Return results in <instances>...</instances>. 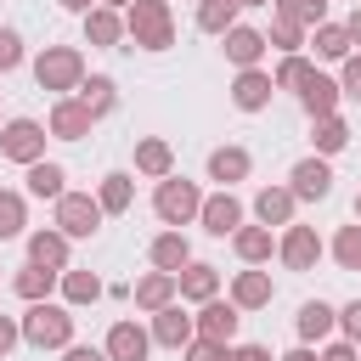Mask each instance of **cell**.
<instances>
[{
    "mask_svg": "<svg viewBox=\"0 0 361 361\" xmlns=\"http://www.w3.org/2000/svg\"><path fill=\"white\" fill-rule=\"evenodd\" d=\"M175 282H180V305H203V299H214V293H220V271H214L209 259L180 265V271H175Z\"/></svg>",
    "mask_w": 361,
    "mask_h": 361,
    "instance_id": "obj_26",
    "label": "cell"
},
{
    "mask_svg": "<svg viewBox=\"0 0 361 361\" xmlns=\"http://www.w3.org/2000/svg\"><path fill=\"white\" fill-rule=\"evenodd\" d=\"M17 344H23V322H17V316H0V361H6Z\"/></svg>",
    "mask_w": 361,
    "mask_h": 361,
    "instance_id": "obj_45",
    "label": "cell"
},
{
    "mask_svg": "<svg viewBox=\"0 0 361 361\" xmlns=\"http://www.w3.org/2000/svg\"><path fill=\"white\" fill-rule=\"evenodd\" d=\"M344 28H350V45H361V6H355V11L344 17Z\"/></svg>",
    "mask_w": 361,
    "mask_h": 361,
    "instance_id": "obj_50",
    "label": "cell"
},
{
    "mask_svg": "<svg viewBox=\"0 0 361 361\" xmlns=\"http://www.w3.org/2000/svg\"><path fill=\"white\" fill-rule=\"evenodd\" d=\"M62 288V271H51V265H17V276H11V293L23 299V305H39V299H51Z\"/></svg>",
    "mask_w": 361,
    "mask_h": 361,
    "instance_id": "obj_22",
    "label": "cell"
},
{
    "mask_svg": "<svg viewBox=\"0 0 361 361\" xmlns=\"http://www.w3.org/2000/svg\"><path fill=\"white\" fill-rule=\"evenodd\" d=\"M243 197L231 192V186H220V192H203V209H197V226L209 231V237H231L237 226H243Z\"/></svg>",
    "mask_w": 361,
    "mask_h": 361,
    "instance_id": "obj_8",
    "label": "cell"
},
{
    "mask_svg": "<svg viewBox=\"0 0 361 361\" xmlns=\"http://www.w3.org/2000/svg\"><path fill=\"white\" fill-rule=\"evenodd\" d=\"M96 203H102L107 214H124V209L135 203V175H130V169L102 175V180H96Z\"/></svg>",
    "mask_w": 361,
    "mask_h": 361,
    "instance_id": "obj_29",
    "label": "cell"
},
{
    "mask_svg": "<svg viewBox=\"0 0 361 361\" xmlns=\"http://www.w3.org/2000/svg\"><path fill=\"white\" fill-rule=\"evenodd\" d=\"M73 96H79V102H85V107H90L96 118H107V113H118V85H113L107 73H85V85H79Z\"/></svg>",
    "mask_w": 361,
    "mask_h": 361,
    "instance_id": "obj_31",
    "label": "cell"
},
{
    "mask_svg": "<svg viewBox=\"0 0 361 361\" xmlns=\"http://www.w3.org/2000/svg\"><path fill=\"white\" fill-rule=\"evenodd\" d=\"M288 186H293L299 203H322V197H333V164L322 152H310V158H299L288 169Z\"/></svg>",
    "mask_w": 361,
    "mask_h": 361,
    "instance_id": "obj_10",
    "label": "cell"
},
{
    "mask_svg": "<svg viewBox=\"0 0 361 361\" xmlns=\"http://www.w3.org/2000/svg\"><path fill=\"white\" fill-rule=\"evenodd\" d=\"M130 299H135V310H164V305H175L180 299V282H175V271H147V276H135L130 282Z\"/></svg>",
    "mask_w": 361,
    "mask_h": 361,
    "instance_id": "obj_20",
    "label": "cell"
},
{
    "mask_svg": "<svg viewBox=\"0 0 361 361\" xmlns=\"http://www.w3.org/2000/svg\"><path fill=\"white\" fill-rule=\"evenodd\" d=\"M45 130H51V141H85V135L96 130V113H90L79 96H56V102H51Z\"/></svg>",
    "mask_w": 361,
    "mask_h": 361,
    "instance_id": "obj_9",
    "label": "cell"
},
{
    "mask_svg": "<svg viewBox=\"0 0 361 361\" xmlns=\"http://www.w3.org/2000/svg\"><path fill=\"white\" fill-rule=\"evenodd\" d=\"M276 361H322V350H316V344H293V350L276 355Z\"/></svg>",
    "mask_w": 361,
    "mask_h": 361,
    "instance_id": "obj_49",
    "label": "cell"
},
{
    "mask_svg": "<svg viewBox=\"0 0 361 361\" xmlns=\"http://www.w3.org/2000/svg\"><path fill=\"white\" fill-rule=\"evenodd\" d=\"M248 169H254V152H248V147H237V141H226V147H214V152H209V180H220V186L248 180Z\"/></svg>",
    "mask_w": 361,
    "mask_h": 361,
    "instance_id": "obj_23",
    "label": "cell"
},
{
    "mask_svg": "<svg viewBox=\"0 0 361 361\" xmlns=\"http://www.w3.org/2000/svg\"><path fill=\"white\" fill-rule=\"evenodd\" d=\"M293 327H299V344H327L333 327H338V305H327V299H305L299 316H293Z\"/></svg>",
    "mask_w": 361,
    "mask_h": 361,
    "instance_id": "obj_21",
    "label": "cell"
},
{
    "mask_svg": "<svg viewBox=\"0 0 361 361\" xmlns=\"http://www.w3.org/2000/svg\"><path fill=\"white\" fill-rule=\"evenodd\" d=\"M124 45H135V51H169L175 45V11H169V0H130L124 6Z\"/></svg>",
    "mask_w": 361,
    "mask_h": 361,
    "instance_id": "obj_1",
    "label": "cell"
},
{
    "mask_svg": "<svg viewBox=\"0 0 361 361\" xmlns=\"http://www.w3.org/2000/svg\"><path fill=\"white\" fill-rule=\"evenodd\" d=\"M355 220H361V192H355Z\"/></svg>",
    "mask_w": 361,
    "mask_h": 361,
    "instance_id": "obj_54",
    "label": "cell"
},
{
    "mask_svg": "<svg viewBox=\"0 0 361 361\" xmlns=\"http://www.w3.org/2000/svg\"><path fill=\"white\" fill-rule=\"evenodd\" d=\"M322 254H327V243H322L316 226H299V220L282 226V237H276V259H282L288 271H316Z\"/></svg>",
    "mask_w": 361,
    "mask_h": 361,
    "instance_id": "obj_7",
    "label": "cell"
},
{
    "mask_svg": "<svg viewBox=\"0 0 361 361\" xmlns=\"http://www.w3.org/2000/svg\"><path fill=\"white\" fill-rule=\"evenodd\" d=\"M102 350H107V361H147V355H152V327H141V322H113L107 338H102Z\"/></svg>",
    "mask_w": 361,
    "mask_h": 361,
    "instance_id": "obj_15",
    "label": "cell"
},
{
    "mask_svg": "<svg viewBox=\"0 0 361 361\" xmlns=\"http://www.w3.org/2000/svg\"><path fill=\"white\" fill-rule=\"evenodd\" d=\"M310 51H316L322 62H344L355 45H350V28H344V23H316V28H310Z\"/></svg>",
    "mask_w": 361,
    "mask_h": 361,
    "instance_id": "obj_30",
    "label": "cell"
},
{
    "mask_svg": "<svg viewBox=\"0 0 361 361\" xmlns=\"http://www.w3.org/2000/svg\"><path fill=\"white\" fill-rule=\"evenodd\" d=\"M135 175H147V180L175 175V147H169L164 135H141V141H135Z\"/></svg>",
    "mask_w": 361,
    "mask_h": 361,
    "instance_id": "obj_27",
    "label": "cell"
},
{
    "mask_svg": "<svg viewBox=\"0 0 361 361\" xmlns=\"http://www.w3.org/2000/svg\"><path fill=\"white\" fill-rule=\"evenodd\" d=\"M327 254L338 259V271H361V220L338 226V231H333V243H327Z\"/></svg>",
    "mask_w": 361,
    "mask_h": 361,
    "instance_id": "obj_36",
    "label": "cell"
},
{
    "mask_svg": "<svg viewBox=\"0 0 361 361\" xmlns=\"http://www.w3.org/2000/svg\"><path fill=\"white\" fill-rule=\"evenodd\" d=\"M237 6H243V11H254V6H271V0H237Z\"/></svg>",
    "mask_w": 361,
    "mask_h": 361,
    "instance_id": "obj_52",
    "label": "cell"
},
{
    "mask_svg": "<svg viewBox=\"0 0 361 361\" xmlns=\"http://www.w3.org/2000/svg\"><path fill=\"white\" fill-rule=\"evenodd\" d=\"M220 51H226V62H231V68H259V56L271 51V39H265V28L237 23V28H226V34H220Z\"/></svg>",
    "mask_w": 361,
    "mask_h": 361,
    "instance_id": "obj_17",
    "label": "cell"
},
{
    "mask_svg": "<svg viewBox=\"0 0 361 361\" xmlns=\"http://www.w3.org/2000/svg\"><path fill=\"white\" fill-rule=\"evenodd\" d=\"M226 361H276V355H271L265 344H231V350H226Z\"/></svg>",
    "mask_w": 361,
    "mask_h": 361,
    "instance_id": "obj_47",
    "label": "cell"
},
{
    "mask_svg": "<svg viewBox=\"0 0 361 361\" xmlns=\"http://www.w3.org/2000/svg\"><path fill=\"white\" fill-rule=\"evenodd\" d=\"M293 209H299L293 186H259L254 192V220L259 226H293Z\"/></svg>",
    "mask_w": 361,
    "mask_h": 361,
    "instance_id": "obj_24",
    "label": "cell"
},
{
    "mask_svg": "<svg viewBox=\"0 0 361 361\" xmlns=\"http://www.w3.org/2000/svg\"><path fill=\"white\" fill-rule=\"evenodd\" d=\"M45 141H51V130L39 124V118H6L0 124V158H11V164H39L45 158Z\"/></svg>",
    "mask_w": 361,
    "mask_h": 361,
    "instance_id": "obj_6",
    "label": "cell"
},
{
    "mask_svg": "<svg viewBox=\"0 0 361 361\" xmlns=\"http://www.w3.org/2000/svg\"><path fill=\"white\" fill-rule=\"evenodd\" d=\"M51 209H56V220H51V226H62L73 243L96 237V231H102V220H107V209L96 203V192H62Z\"/></svg>",
    "mask_w": 361,
    "mask_h": 361,
    "instance_id": "obj_5",
    "label": "cell"
},
{
    "mask_svg": "<svg viewBox=\"0 0 361 361\" xmlns=\"http://www.w3.org/2000/svg\"><path fill=\"white\" fill-rule=\"evenodd\" d=\"M102 6H113V11H124V6H130V0H102Z\"/></svg>",
    "mask_w": 361,
    "mask_h": 361,
    "instance_id": "obj_53",
    "label": "cell"
},
{
    "mask_svg": "<svg viewBox=\"0 0 361 361\" xmlns=\"http://www.w3.org/2000/svg\"><path fill=\"white\" fill-rule=\"evenodd\" d=\"M147 327H152V344H164V350H186V344L197 338V316H186V310H180V299H175V305H164V310H152V316H147Z\"/></svg>",
    "mask_w": 361,
    "mask_h": 361,
    "instance_id": "obj_11",
    "label": "cell"
},
{
    "mask_svg": "<svg viewBox=\"0 0 361 361\" xmlns=\"http://www.w3.org/2000/svg\"><path fill=\"white\" fill-rule=\"evenodd\" d=\"M310 73H316V62H310L305 51H288V56L276 62V73H271V79H276V90H293V96H299V85H305Z\"/></svg>",
    "mask_w": 361,
    "mask_h": 361,
    "instance_id": "obj_39",
    "label": "cell"
},
{
    "mask_svg": "<svg viewBox=\"0 0 361 361\" xmlns=\"http://www.w3.org/2000/svg\"><path fill=\"white\" fill-rule=\"evenodd\" d=\"M310 141H316V152H322V158H333V152H344V147H350V124H344L338 113H333V118H316V124H310Z\"/></svg>",
    "mask_w": 361,
    "mask_h": 361,
    "instance_id": "obj_38",
    "label": "cell"
},
{
    "mask_svg": "<svg viewBox=\"0 0 361 361\" xmlns=\"http://www.w3.org/2000/svg\"><path fill=\"white\" fill-rule=\"evenodd\" d=\"M338 102H344V90H338V79H333V73H322V68L299 85V107H305V118H310V124H316V118H333V113H338Z\"/></svg>",
    "mask_w": 361,
    "mask_h": 361,
    "instance_id": "obj_18",
    "label": "cell"
},
{
    "mask_svg": "<svg viewBox=\"0 0 361 361\" xmlns=\"http://www.w3.org/2000/svg\"><path fill=\"white\" fill-rule=\"evenodd\" d=\"M23 34L17 28H0V73H11V68H23Z\"/></svg>",
    "mask_w": 361,
    "mask_h": 361,
    "instance_id": "obj_41",
    "label": "cell"
},
{
    "mask_svg": "<svg viewBox=\"0 0 361 361\" xmlns=\"http://www.w3.org/2000/svg\"><path fill=\"white\" fill-rule=\"evenodd\" d=\"M322 361H361V344H350V338H327V344H322Z\"/></svg>",
    "mask_w": 361,
    "mask_h": 361,
    "instance_id": "obj_46",
    "label": "cell"
},
{
    "mask_svg": "<svg viewBox=\"0 0 361 361\" xmlns=\"http://www.w3.org/2000/svg\"><path fill=\"white\" fill-rule=\"evenodd\" d=\"M338 90H344L350 102H361V51H350V56L338 62Z\"/></svg>",
    "mask_w": 361,
    "mask_h": 361,
    "instance_id": "obj_42",
    "label": "cell"
},
{
    "mask_svg": "<svg viewBox=\"0 0 361 361\" xmlns=\"http://www.w3.org/2000/svg\"><path fill=\"white\" fill-rule=\"evenodd\" d=\"M23 231H28V192L0 186V243H11V237H23Z\"/></svg>",
    "mask_w": 361,
    "mask_h": 361,
    "instance_id": "obj_35",
    "label": "cell"
},
{
    "mask_svg": "<svg viewBox=\"0 0 361 361\" xmlns=\"http://www.w3.org/2000/svg\"><path fill=\"white\" fill-rule=\"evenodd\" d=\"M62 361H107V350H102V344H68Z\"/></svg>",
    "mask_w": 361,
    "mask_h": 361,
    "instance_id": "obj_48",
    "label": "cell"
},
{
    "mask_svg": "<svg viewBox=\"0 0 361 361\" xmlns=\"http://www.w3.org/2000/svg\"><path fill=\"white\" fill-rule=\"evenodd\" d=\"M226 350H231V344H214V338H203V333H197V338L180 350V361H226Z\"/></svg>",
    "mask_w": 361,
    "mask_h": 361,
    "instance_id": "obj_43",
    "label": "cell"
},
{
    "mask_svg": "<svg viewBox=\"0 0 361 361\" xmlns=\"http://www.w3.org/2000/svg\"><path fill=\"white\" fill-rule=\"evenodd\" d=\"M56 293H62V305L85 310V305H96V299H102V276H96V271H73V265H68V271H62V288H56Z\"/></svg>",
    "mask_w": 361,
    "mask_h": 361,
    "instance_id": "obj_33",
    "label": "cell"
},
{
    "mask_svg": "<svg viewBox=\"0 0 361 361\" xmlns=\"http://www.w3.org/2000/svg\"><path fill=\"white\" fill-rule=\"evenodd\" d=\"M237 23H243V6H237V0H197V28H203V34L220 39V34L237 28Z\"/></svg>",
    "mask_w": 361,
    "mask_h": 361,
    "instance_id": "obj_34",
    "label": "cell"
},
{
    "mask_svg": "<svg viewBox=\"0 0 361 361\" xmlns=\"http://www.w3.org/2000/svg\"><path fill=\"white\" fill-rule=\"evenodd\" d=\"M147 259H152V271H180V265H192V243H186V231H158L152 243H147Z\"/></svg>",
    "mask_w": 361,
    "mask_h": 361,
    "instance_id": "obj_28",
    "label": "cell"
},
{
    "mask_svg": "<svg viewBox=\"0 0 361 361\" xmlns=\"http://www.w3.org/2000/svg\"><path fill=\"white\" fill-rule=\"evenodd\" d=\"M237 327H243V310L231 305V299H203L197 305V333L203 338H214V344H237Z\"/></svg>",
    "mask_w": 361,
    "mask_h": 361,
    "instance_id": "obj_14",
    "label": "cell"
},
{
    "mask_svg": "<svg viewBox=\"0 0 361 361\" xmlns=\"http://www.w3.org/2000/svg\"><path fill=\"white\" fill-rule=\"evenodd\" d=\"M197 209H203V186L197 180H186V175H164L158 186H152V214L164 220V226H192L197 220Z\"/></svg>",
    "mask_w": 361,
    "mask_h": 361,
    "instance_id": "obj_4",
    "label": "cell"
},
{
    "mask_svg": "<svg viewBox=\"0 0 361 361\" xmlns=\"http://www.w3.org/2000/svg\"><path fill=\"white\" fill-rule=\"evenodd\" d=\"M271 11H276V17H293L299 28L327 23V0H271Z\"/></svg>",
    "mask_w": 361,
    "mask_h": 361,
    "instance_id": "obj_40",
    "label": "cell"
},
{
    "mask_svg": "<svg viewBox=\"0 0 361 361\" xmlns=\"http://www.w3.org/2000/svg\"><path fill=\"white\" fill-rule=\"evenodd\" d=\"M17 322H23V344H34V350H68V344H73V305L39 299V305H28Z\"/></svg>",
    "mask_w": 361,
    "mask_h": 361,
    "instance_id": "obj_2",
    "label": "cell"
},
{
    "mask_svg": "<svg viewBox=\"0 0 361 361\" xmlns=\"http://www.w3.org/2000/svg\"><path fill=\"white\" fill-rule=\"evenodd\" d=\"M34 85L51 96H73L85 85V51L79 45H45L34 56Z\"/></svg>",
    "mask_w": 361,
    "mask_h": 361,
    "instance_id": "obj_3",
    "label": "cell"
},
{
    "mask_svg": "<svg viewBox=\"0 0 361 361\" xmlns=\"http://www.w3.org/2000/svg\"><path fill=\"white\" fill-rule=\"evenodd\" d=\"M85 45H96V51H124V11H113V6H90L85 17Z\"/></svg>",
    "mask_w": 361,
    "mask_h": 361,
    "instance_id": "obj_16",
    "label": "cell"
},
{
    "mask_svg": "<svg viewBox=\"0 0 361 361\" xmlns=\"http://www.w3.org/2000/svg\"><path fill=\"white\" fill-rule=\"evenodd\" d=\"M28 259H34V265H51V271H68L73 237H68L62 226H39V231H28Z\"/></svg>",
    "mask_w": 361,
    "mask_h": 361,
    "instance_id": "obj_19",
    "label": "cell"
},
{
    "mask_svg": "<svg viewBox=\"0 0 361 361\" xmlns=\"http://www.w3.org/2000/svg\"><path fill=\"white\" fill-rule=\"evenodd\" d=\"M271 96H276V79L265 68H237V79H231V107L237 113H265Z\"/></svg>",
    "mask_w": 361,
    "mask_h": 361,
    "instance_id": "obj_12",
    "label": "cell"
},
{
    "mask_svg": "<svg viewBox=\"0 0 361 361\" xmlns=\"http://www.w3.org/2000/svg\"><path fill=\"white\" fill-rule=\"evenodd\" d=\"M68 192V169L56 164V158H39V164H28V197H62Z\"/></svg>",
    "mask_w": 361,
    "mask_h": 361,
    "instance_id": "obj_32",
    "label": "cell"
},
{
    "mask_svg": "<svg viewBox=\"0 0 361 361\" xmlns=\"http://www.w3.org/2000/svg\"><path fill=\"white\" fill-rule=\"evenodd\" d=\"M56 6H62V11H73V17H85V11H90V6H102V0H56Z\"/></svg>",
    "mask_w": 361,
    "mask_h": 361,
    "instance_id": "obj_51",
    "label": "cell"
},
{
    "mask_svg": "<svg viewBox=\"0 0 361 361\" xmlns=\"http://www.w3.org/2000/svg\"><path fill=\"white\" fill-rule=\"evenodd\" d=\"M338 333H344L350 344H361V299H350V305H338Z\"/></svg>",
    "mask_w": 361,
    "mask_h": 361,
    "instance_id": "obj_44",
    "label": "cell"
},
{
    "mask_svg": "<svg viewBox=\"0 0 361 361\" xmlns=\"http://www.w3.org/2000/svg\"><path fill=\"white\" fill-rule=\"evenodd\" d=\"M265 39H271V51H282V56H288V51H305V45H310V28H299L293 17H276V11H271Z\"/></svg>",
    "mask_w": 361,
    "mask_h": 361,
    "instance_id": "obj_37",
    "label": "cell"
},
{
    "mask_svg": "<svg viewBox=\"0 0 361 361\" xmlns=\"http://www.w3.org/2000/svg\"><path fill=\"white\" fill-rule=\"evenodd\" d=\"M0 124H6V113H0Z\"/></svg>",
    "mask_w": 361,
    "mask_h": 361,
    "instance_id": "obj_55",
    "label": "cell"
},
{
    "mask_svg": "<svg viewBox=\"0 0 361 361\" xmlns=\"http://www.w3.org/2000/svg\"><path fill=\"white\" fill-rule=\"evenodd\" d=\"M231 248H237V259H243V265H271L276 237H271V226H259V220L248 226V220H243V226L231 231Z\"/></svg>",
    "mask_w": 361,
    "mask_h": 361,
    "instance_id": "obj_25",
    "label": "cell"
},
{
    "mask_svg": "<svg viewBox=\"0 0 361 361\" xmlns=\"http://www.w3.org/2000/svg\"><path fill=\"white\" fill-rule=\"evenodd\" d=\"M226 299L248 316V310H265V305L276 299V282H271V271H265V265H248V271H237V276H231V293H226Z\"/></svg>",
    "mask_w": 361,
    "mask_h": 361,
    "instance_id": "obj_13",
    "label": "cell"
}]
</instances>
